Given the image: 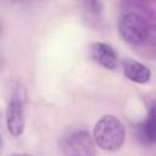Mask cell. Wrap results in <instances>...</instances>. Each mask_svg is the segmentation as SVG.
<instances>
[{
  "label": "cell",
  "instance_id": "obj_1",
  "mask_svg": "<svg viewBox=\"0 0 156 156\" xmlns=\"http://www.w3.org/2000/svg\"><path fill=\"white\" fill-rule=\"evenodd\" d=\"M123 123L112 115L102 116L94 127V141L105 151H117L124 143Z\"/></svg>",
  "mask_w": 156,
  "mask_h": 156
},
{
  "label": "cell",
  "instance_id": "obj_2",
  "mask_svg": "<svg viewBox=\"0 0 156 156\" xmlns=\"http://www.w3.org/2000/svg\"><path fill=\"white\" fill-rule=\"evenodd\" d=\"M121 37L129 44L139 45L146 41L150 35V22L145 15L136 11L124 12L118 21Z\"/></svg>",
  "mask_w": 156,
  "mask_h": 156
},
{
  "label": "cell",
  "instance_id": "obj_3",
  "mask_svg": "<svg viewBox=\"0 0 156 156\" xmlns=\"http://www.w3.org/2000/svg\"><path fill=\"white\" fill-rule=\"evenodd\" d=\"M65 156H95V145L85 129H74L61 140Z\"/></svg>",
  "mask_w": 156,
  "mask_h": 156
},
{
  "label": "cell",
  "instance_id": "obj_4",
  "mask_svg": "<svg viewBox=\"0 0 156 156\" xmlns=\"http://www.w3.org/2000/svg\"><path fill=\"white\" fill-rule=\"evenodd\" d=\"M6 127L11 135L20 136L24 130V108L23 100L13 95L6 108Z\"/></svg>",
  "mask_w": 156,
  "mask_h": 156
},
{
  "label": "cell",
  "instance_id": "obj_5",
  "mask_svg": "<svg viewBox=\"0 0 156 156\" xmlns=\"http://www.w3.org/2000/svg\"><path fill=\"white\" fill-rule=\"evenodd\" d=\"M91 58L107 69H115L117 66V54L112 46L105 43H94L90 46Z\"/></svg>",
  "mask_w": 156,
  "mask_h": 156
},
{
  "label": "cell",
  "instance_id": "obj_6",
  "mask_svg": "<svg viewBox=\"0 0 156 156\" xmlns=\"http://www.w3.org/2000/svg\"><path fill=\"white\" fill-rule=\"evenodd\" d=\"M123 71H124L126 77L129 80L139 83V84H144L149 82L151 77V72L145 65L135 60H132V58H128L123 62Z\"/></svg>",
  "mask_w": 156,
  "mask_h": 156
},
{
  "label": "cell",
  "instance_id": "obj_7",
  "mask_svg": "<svg viewBox=\"0 0 156 156\" xmlns=\"http://www.w3.org/2000/svg\"><path fill=\"white\" fill-rule=\"evenodd\" d=\"M143 135L145 136L146 140L150 143L155 141V135H156V122H155V108L151 107L147 115V118L145 123L143 124Z\"/></svg>",
  "mask_w": 156,
  "mask_h": 156
},
{
  "label": "cell",
  "instance_id": "obj_8",
  "mask_svg": "<svg viewBox=\"0 0 156 156\" xmlns=\"http://www.w3.org/2000/svg\"><path fill=\"white\" fill-rule=\"evenodd\" d=\"M85 11L88 12V16H93L94 18H96L102 12V4L100 1L85 2Z\"/></svg>",
  "mask_w": 156,
  "mask_h": 156
},
{
  "label": "cell",
  "instance_id": "obj_9",
  "mask_svg": "<svg viewBox=\"0 0 156 156\" xmlns=\"http://www.w3.org/2000/svg\"><path fill=\"white\" fill-rule=\"evenodd\" d=\"M11 156H29V155H27V154H13Z\"/></svg>",
  "mask_w": 156,
  "mask_h": 156
},
{
  "label": "cell",
  "instance_id": "obj_10",
  "mask_svg": "<svg viewBox=\"0 0 156 156\" xmlns=\"http://www.w3.org/2000/svg\"><path fill=\"white\" fill-rule=\"evenodd\" d=\"M1 32H2V27H1V23H0V35H1Z\"/></svg>",
  "mask_w": 156,
  "mask_h": 156
},
{
  "label": "cell",
  "instance_id": "obj_11",
  "mask_svg": "<svg viewBox=\"0 0 156 156\" xmlns=\"http://www.w3.org/2000/svg\"><path fill=\"white\" fill-rule=\"evenodd\" d=\"M1 143L2 141H1V135H0V150H1Z\"/></svg>",
  "mask_w": 156,
  "mask_h": 156
}]
</instances>
